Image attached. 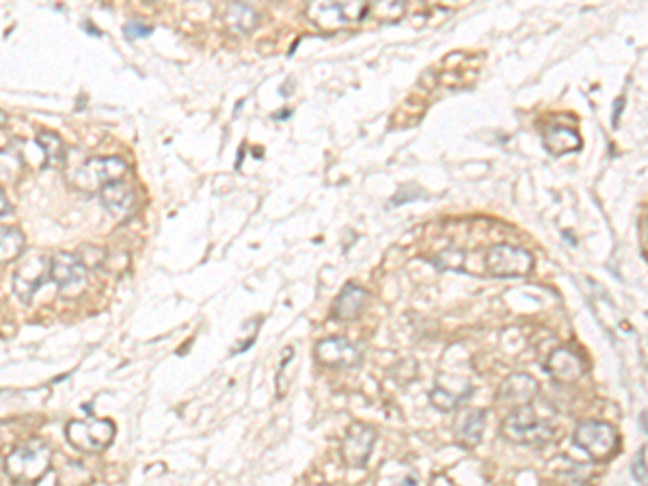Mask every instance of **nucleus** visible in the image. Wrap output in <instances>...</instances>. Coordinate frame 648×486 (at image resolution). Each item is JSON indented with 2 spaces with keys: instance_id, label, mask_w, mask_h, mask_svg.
Returning a JSON list of instances; mask_svg holds the SVG:
<instances>
[{
  "instance_id": "4be33fe9",
  "label": "nucleus",
  "mask_w": 648,
  "mask_h": 486,
  "mask_svg": "<svg viewBox=\"0 0 648 486\" xmlns=\"http://www.w3.org/2000/svg\"><path fill=\"white\" fill-rule=\"evenodd\" d=\"M467 396L469 394H454V391L446 389L441 383H439L437 388L432 389L430 402H432V407L439 408V411H454V408L458 407Z\"/></svg>"
},
{
  "instance_id": "393cba45",
  "label": "nucleus",
  "mask_w": 648,
  "mask_h": 486,
  "mask_svg": "<svg viewBox=\"0 0 648 486\" xmlns=\"http://www.w3.org/2000/svg\"><path fill=\"white\" fill-rule=\"evenodd\" d=\"M7 217H11V203H9V199L5 197V192L0 191V220L7 219Z\"/></svg>"
},
{
  "instance_id": "0eeeda50",
  "label": "nucleus",
  "mask_w": 648,
  "mask_h": 486,
  "mask_svg": "<svg viewBox=\"0 0 648 486\" xmlns=\"http://www.w3.org/2000/svg\"><path fill=\"white\" fill-rule=\"evenodd\" d=\"M69 445L80 452H102L111 445L115 437V424L111 419H74L65 428Z\"/></svg>"
},
{
  "instance_id": "412c9836",
  "label": "nucleus",
  "mask_w": 648,
  "mask_h": 486,
  "mask_svg": "<svg viewBox=\"0 0 648 486\" xmlns=\"http://www.w3.org/2000/svg\"><path fill=\"white\" fill-rule=\"evenodd\" d=\"M22 175V156L11 149H0V186L15 184Z\"/></svg>"
},
{
  "instance_id": "423d86ee",
  "label": "nucleus",
  "mask_w": 648,
  "mask_h": 486,
  "mask_svg": "<svg viewBox=\"0 0 648 486\" xmlns=\"http://www.w3.org/2000/svg\"><path fill=\"white\" fill-rule=\"evenodd\" d=\"M532 268H534V256L523 247L493 245L486 251V270L493 277H527Z\"/></svg>"
},
{
  "instance_id": "9b49d317",
  "label": "nucleus",
  "mask_w": 648,
  "mask_h": 486,
  "mask_svg": "<svg viewBox=\"0 0 648 486\" xmlns=\"http://www.w3.org/2000/svg\"><path fill=\"white\" fill-rule=\"evenodd\" d=\"M316 359L329 368H355L361 363V350L346 338H327L318 341Z\"/></svg>"
},
{
  "instance_id": "cd10ccee",
  "label": "nucleus",
  "mask_w": 648,
  "mask_h": 486,
  "mask_svg": "<svg viewBox=\"0 0 648 486\" xmlns=\"http://www.w3.org/2000/svg\"><path fill=\"white\" fill-rule=\"evenodd\" d=\"M318 486H327V484H318Z\"/></svg>"
},
{
  "instance_id": "9d476101",
  "label": "nucleus",
  "mask_w": 648,
  "mask_h": 486,
  "mask_svg": "<svg viewBox=\"0 0 648 486\" xmlns=\"http://www.w3.org/2000/svg\"><path fill=\"white\" fill-rule=\"evenodd\" d=\"M51 281L57 284V288L63 294H76L85 285L87 268L82 266V262L76 256L57 253V256L51 257Z\"/></svg>"
},
{
  "instance_id": "dca6fc26",
  "label": "nucleus",
  "mask_w": 648,
  "mask_h": 486,
  "mask_svg": "<svg viewBox=\"0 0 648 486\" xmlns=\"http://www.w3.org/2000/svg\"><path fill=\"white\" fill-rule=\"evenodd\" d=\"M367 303V292L355 284H346L344 290L339 292V296L335 298L333 303V318L335 320H355L361 316Z\"/></svg>"
},
{
  "instance_id": "aec40b11",
  "label": "nucleus",
  "mask_w": 648,
  "mask_h": 486,
  "mask_svg": "<svg viewBox=\"0 0 648 486\" xmlns=\"http://www.w3.org/2000/svg\"><path fill=\"white\" fill-rule=\"evenodd\" d=\"M37 145L42 147L43 158H46V167L57 169L65 163V145L57 135H52V132H40V135H37Z\"/></svg>"
},
{
  "instance_id": "f257e3e1",
  "label": "nucleus",
  "mask_w": 648,
  "mask_h": 486,
  "mask_svg": "<svg viewBox=\"0 0 648 486\" xmlns=\"http://www.w3.org/2000/svg\"><path fill=\"white\" fill-rule=\"evenodd\" d=\"M52 450L48 447L46 441L42 439H29L24 444L15 447L7 456L5 469H7L9 478L18 484H35L46 476L51 469Z\"/></svg>"
},
{
  "instance_id": "20e7f679",
  "label": "nucleus",
  "mask_w": 648,
  "mask_h": 486,
  "mask_svg": "<svg viewBox=\"0 0 648 486\" xmlns=\"http://www.w3.org/2000/svg\"><path fill=\"white\" fill-rule=\"evenodd\" d=\"M575 445L584 450L592 461L603 463L616 456L620 447L618 430L607 422H584L573 435Z\"/></svg>"
},
{
  "instance_id": "2eb2a0df",
  "label": "nucleus",
  "mask_w": 648,
  "mask_h": 486,
  "mask_svg": "<svg viewBox=\"0 0 648 486\" xmlns=\"http://www.w3.org/2000/svg\"><path fill=\"white\" fill-rule=\"evenodd\" d=\"M486 426V413L480 411V408H469L463 416L456 419V441L463 447H476L482 441V435H485Z\"/></svg>"
},
{
  "instance_id": "7ed1b4c3",
  "label": "nucleus",
  "mask_w": 648,
  "mask_h": 486,
  "mask_svg": "<svg viewBox=\"0 0 648 486\" xmlns=\"http://www.w3.org/2000/svg\"><path fill=\"white\" fill-rule=\"evenodd\" d=\"M504 439L513 441L519 445H541L553 437L551 424L536 416L532 407L514 408L510 416L502 422Z\"/></svg>"
},
{
  "instance_id": "6e6552de",
  "label": "nucleus",
  "mask_w": 648,
  "mask_h": 486,
  "mask_svg": "<svg viewBox=\"0 0 648 486\" xmlns=\"http://www.w3.org/2000/svg\"><path fill=\"white\" fill-rule=\"evenodd\" d=\"M51 279V257L43 253H31L20 262L18 270L14 275V290L15 296L22 303H31L35 292Z\"/></svg>"
},
{
  "instance_id": "f8f14e48",
  "label": "nucleus",
  "mask_w": 648,
  "mask_h": 486,
  "mask_svg": "<svg viewBox=\"0 0 648 486\" xmlns=\"http://www.w3.org/2000/svg\"><path fill=\"white\" fill-rule=\"evenodd\" d=\"M538 396V380L530 374H513L504 380L499 389V400L510 407H530Z\"/></svg>"
},
{
  "instance_id": "6ab92c4d",
  "label": "nucleus",
  "mask_w": 648,
  "mask_h": 486,
  "mask_svg": "<svg viewBox=\"0 0 648 486\" xmlns=\"http://www.w3.org/2000/svg\"><path fill=\"white\" fill-rule=\"evenodd\" d=\"M225 20H227V24L232 26V29L236 33H251L257 26V14L254 9L249 7V5H240V3H234L229 5L227 9H225Z\"/></svg>"
},
{
  "instance_id": "f03ea898",
  "label": "nucleus",
  "mask_w": 648,
  "mask_h": 486,
  "mask_svg": "<svg viewBox=\"0 0 648 486\" xmlns=\"http://www.w3.org/2000/svg\"><path fill=\"white\" fill-rule=\"evenodd\" d=\"M125 171H128V167L117 156L91 158L71 173L69 186L79 192H100L106 186L122 182Z\"/></svg>"
},
{
  "instance_id": "a878e982",
  "label": "nucleus",
  "mask_w": 648,
  "mask_h": 486,
  "mask_svg": "<svg viewBox=\"0 0 648 486\" xmlns=\"http://www.w3.org/2000/svg\"><path fill=\"white\" fill-rule=\"evenodd\" d=\"M623 104H625L623 98H618L616 104H614V117H612L614 128H618V113H620V108H623Z\"/></svg>"
},
{
  "instance_id": "f3484780",
  "label": "nucleus",
  "mask_w": 648,
  "mask_h": 486,
  "mask_svg": "<svg viewBox=\"0 0 648 486\" xmlns=\"http://www.w3.org/2000/svg\"><path fill=\"white\" fill-rule=\"evenodd\" d=\"M542 141H545V147L553 154V156L578 152L581 147V139L578 132L562 124L545 126V128H542Z\"/></svg>"
},
{
  "instance_id": "5701e85b",
  "label": "nucleus",
  "mask_w": 648,
  "mask_h": 486,
  "mask_svg": "<svg viewBox=\"0 0 648 486\" xmlns=\"http://www.w3.org/2000/svg\"><path fill=\"white\" fill-rule=\"evenodd\" d=\"M152 31H153V26L147 24V22H143V20H130L128 24L124 26L125 37H130V40H136V37L152 35Z\"/></svg>"
},
{
  "instance_id": "ddd939ff",
  "label": "nucleus",
  "mask_w": 648,
  "mask_h": 486,
  "mask_svg": "<svg viewBox=\"0 0 648 486\" xmlns=\"http://www.w3.org/2000/svg\"><path fill=\"white\" fill-rule=\"evenodd\" d=\"M100 201L104 210L115 219L124 220L134 214V206H136L134 191H132L128 184H124V182H117V184H111L106 186V189H102Z\"/></svg>"
},
{
  "instance_id": "a211bd4d",
  "label": "nucleus",
  "mask_w": 648,
  "mask_h": 486,
  "mask_svg": "<svg viewBox=\"0 0 648 486\" xmlns=\"http://www.w3.org/2000/svg\"><path fill=\"white\" fill-rule=\"evenodd\" d=\"M24 253V234L18 228L0 225V264H11Z\"/></svg>"
},
{
  "instance_id": "b1692460",
  "label": "nucleus",
  "mask_w": 648,
  "mask_h": 486,
  "mask_svg": "<svg viewBox=\"0 0 648 486\" xmlns=\"http://www.w3.org/2000/svg\"><path fill=\"white\" fill-rule=\"evenodd\" d=\"M631 472H634L635 482H638L640 486H646V482H648V480H646V447H642L640 454L635 456Z\"/></svg>"
},
{
  "instance_id": "1a4fd4ad",
  "label": "nucleus",
  "mask_w": 648,
  "mask_h": 486,
  "mask_svg": "<svg viewBox=\"0 0 648 486\" xmlns=\"http://www.w3.org/2000/svg\"><path fill=\"white\" fill-rule=\"evenodd\" d=\"M376 444V430L367 424L356 422L353 426L348 428L346 433L344 445H342V456L346 461V465H350L353 469H361L367 465L372 454V447Z\"/></svg>"
},
{
  "instance_id": "39448f33",
  "label": "nucleus",
  "mask_w": 648,
  "mask_h": 486,
  "mask_svg": "<svg viewBox=\"0 0 648 486\" xmlns=\"http://www.w3.org/2000/svg\"><path fill=\"white\" fill-rule=\"evenodd\" d=\"M372 11L370 3H311L307 15L322 31H339L359 24Z\"/></svg>"
},
{
  "instance_id": "4468645a",
  "label": "nucleus",
  "mask_w": 648,
  "mask_h": 486,
  "mask_svg": "<svg viewBox=\"0 0 648 486\" xmlns=\"http://www.w3.org/2000/svg\"><path fill=\"white\" fill-rule=\"evenodd\" d=\"M549 374L553 379L560 380V383H570V380H578L581 374L586 372V363L578 352L570 350V348H560L549 359Z\"/></svg>"
},
{
  "instance_id": "bb28decb",
  "label": "nucleus",
  "mask_w": 648,
  "mask_h": 486,
  "mask_svg": "<svg viewBox=\"0 0 648 486\" xmlns=\"http://www.w3.org/2000/svg\"><path fill=\"white\" fill-rule=\"evenodd\" d=\"M5 121H7V117H5V113H0V128L5 126Z\"/></svg>"
}]
</instances>
